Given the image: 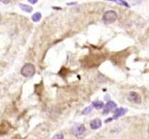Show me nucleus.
Returning <instances> with one entry per match:
<instances>
[{"instance_id": "1", "label": "nucleus", "mask_w": 149, "mask_h": 139, "mask_svg": "<svg viewBox=\"0 0 149 139\" xmlns=\"http://www.w3.org/2000/svg\"><path fill=\"white\" fill-rule=\"evenodd\" d=\"M36 72L34 65L32 63H26L22 67L21 70V74L25 78H31Z\"/></svg>"}, {"instance_id": "2", "label": "nucleus", "mask_w": 149, "mask_h": 139, "mask_svg": "<svg viewBox=\"0 0 149 139\" xmlns=\"http://www.w3.org/2000/svg\"><path fill=\"white\" fill-rule=\"evenodd\" d=\"M118 15L114 10H108L103 15V21L107 24H111L114 23L117 20Z\"/></svg>"}, {"instance_id": "3", "label": "nucleus", "mask_w": 149, "mask_h": 139, "mask_svg": "<svg viewBox=\"0 0 149 139\" xmlns=\"http://www.w3.org/2000/svg\"><path fill=\"white\" fill-rule=\"evenodd\" d=\"M85 131H86V128H85V125L83 124H77L71 130L72 134L74 136H77V137L82 136L85 133Z\"/></svg>"}, {"instance_id": "4", "label": "nucleus", "mask_w": 149, "mask_h": 139, "mask_svg": "<svg viewBox=\"0 0 149 139\" xmlns=\"http://www.w3.org/2000/svg\"><path fill=\"white\" fill-rule=\"evenodd\" d=\"M127 99L130 102L137 104H139L141 103L142 102V98L141 96H140V94H138L137 92H135V91H131V92H130L128 96H127Z\"/></svg>"}, {"instance_id": "5", "label": "nucleus", "mask_w": 149, "mask_h": 139, "mask_svg": "<svg viewBox=\"0 0 149 139\" xmlns=\"http://www.w3.org/2000/svg\"><path fill=\"white\" fill-rule=\"evenodd\" d=\"M103 114H108L110 112L115 110L117 107V104L113 101H109L106 103V104L103 106Z\"/></svg>"}, {"instance_id": "6", "label": "nucleus", "mask_w": 149, "mask_h": 139, "mask_svg": "<svg viewBox=\"0 0 149 139\" xmlns=\"http://www.w3.org/2000/svg\"><path fill=\"white\" fill-rule=\"evenodd\" d=\"M102 126V121H101V119L99 118H95L94 120L90 122L89 123V127L91 129L93 130H97V129H99Z\"/></svg>"}, {"instance_id": "7", "label": "nucleus", "mask_w": 149, "mask_h": 139, "mask_svg": "<svg viewBox=\"0 0 149 139\" xmlns=\"http://www.w3.org/2000/svg\"><path fill=\"white\" fill-rule=\"evenodd\" d=\"M127 112V110L125 108H119V109H116L114 111V114H113V119L116 120L119 117H121V116L124 115Z\"/></svg>"}, {"instance_id": "8", "label": "nucleus", "mask_w": 149, "mask_h": 139, "mask_svg": "<svg viewBox=\"0 0 149 139\" xmlns=\"http://www.w3.org/2000/svg\"><path fill=\"white\" fill-rule=\"evenodd\" d=\"M18 5H19V7L21 8L22 10H23L24 12H26V13H32V12L34 10V8L32 7V6H30V5H25V4H23V3H19Z\"/></svg>"}, {"instance_id": "9", "label": "nucleus", "mask_w": 149, "mask_h": 139, "mask_svg": "<svg viewBox=\"0 0 149 139\" xmlns=\"http://www.w3.org/2000/svg\"><path fill=\"white\" fill-rule=\"evenodd\" d=\"M93 107H95L97 110H101L104 106L103 102H101L100 100H96L95 102H93Z\"/></svg>"}, {"instance_id": "10", "label": "nucleus", "mask_w": 149, "mask_h": 139, "mask_svg": "<svg viewBox=\"0 0 149 139\" xmlns=\"http://www.w3.org/2000/svg\"><path fill=\"white\" fill-rule=\"evenodd\" d=\"M42 17V16L41 13H34L33 15H32V20L34 21V22L37 23V22H39V21H41Z\"/></svg>"}, {"instance_id": "11", "label": "nucleus", "mask_w": 149, "mask_h": 139, "mask_svg": "<svg viewBox=\"0 0 149 139\" xmlns=\"http://www.w3.org/2000/svg\"><path fill=\"white\" fill-rule=\"evenodd\" d=\"M93 111V106H89L87 107H86L85 109H84V110L82 111V114H88Z\"/></svg>"}, {"instance_id": "12", "label": "nucleus", "mask_w": 149, "mask_h": 139, "mask_svg": "<svg viewBox=\"0 0 149 139\" xmlns=\"http://www.w3.org/2000/svg\"><path fill=\"white\" fill-rule=\"evenodd\" d=\"M115 3L116 4H119V5H121L124 7H130V5H128V3L124 1H115Z\"/></svg>"}, {"instance_id": "13", "label": "nucleus", "mask_w": 149, "mask_h": 139, "mask_svg": "<svg viewBox=\"0 0 149 139\" xmlns=\"http://www.w3.org/2000/svg\"><path fill=\"white\" fill-rule=\"evenodd\" d=\"M51 139H64V136L62 133H58V134L55 135Z\"/></svg>"}, {"instance_id": "14", "label": "nucleus", "mask_w": 149, "mask_h": 139, "mask_svg": "<svg viewBox=\"0 0 149 139\" xmlns=\"http://www.w3.org/2000/svg\"><path fill=\"white\" fill-rule=\"evenodd\" d=\"M28 2H30V3L31 4H36V3H37V1H32V0H29V1H28Z\"/></svg>"}, {"instance_id": "15", "label": "nucleus", "mask_w": 149, "mask_h": 139, "mask_svg": "<svg viewBox=\"0 0 149 139\" xmlns=\"http://www.w3.org/2000/svg\"><path fill=\"white\" fill-rule=\"evenodd\" d=\"M2 2L3 4H9L10 2L9 1H2Z\"/></svg>"}, {"instance_id": "16", "label": "nucleus", "mask_w": 149, "mask_h": 139, "mask_svg": "<svg viewBox=\"0 0 149 139\" xmlns=\"http://www.w3.org/2000/svg\"><path fill=\"white\" fill-rule=\"evenodd\" d=\"M77 2H71V3H67L68 5H76Z\"/></svg>"}]
</instances>
